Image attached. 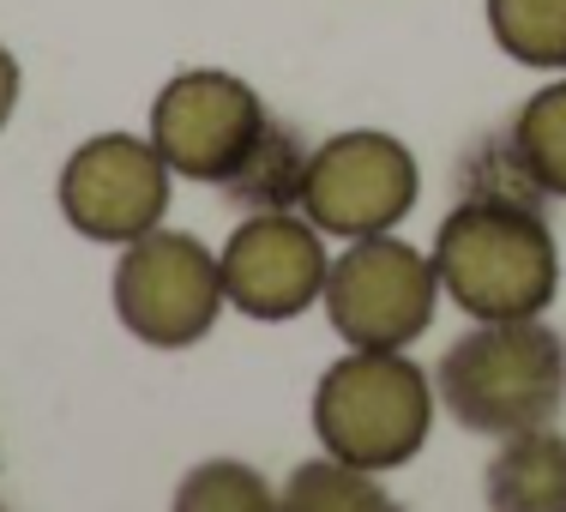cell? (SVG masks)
Segmentation results:
<instances>
[{"label": "cell", "instance_id": "12", "mask_svg": "<svg viewBox=\"0 0 566 512\" xmlns=\"http://www.w3.org/2000/svg\"><path fill=\"white\" fill-rule=\"evenodd\" d=\"M277 512H403V506L380 489L374 470H356L344 458H307L283 477Z\"/></svg>", "mask_w": 566, "mask_h": 512}, {"label": "cell", "instance_id": "11", "mask_svg": "<svg viewBox=\"0 0 566 512\" xmlns=\"http://www.w3.org/2000/svg\"><path fill=\"white\" fill-rule=\"evenodd\" d=\"M307 157L314 145L290 127V121H265V133L253 139V151L241 157V169L223 181V199L253 211H302V181H307Z\"/></svg>", "mask_w": 566, "mask_h": 512}, {"label": "cell", "instance_id": "8", "mask_svg": "<svg viewBox=\"0 0 566 512\" xmlns=\"http://www.w3.org/2000/svg\"><path fill=\"white\" fill-rule=\"evenodd\" d=\"M169 187H175V175L157 157L151 139H139V133H97V139H85L61 164L55 199H61V218L85 241L127 248V241L151 236L169 218Z\"/></svg>", "mask_w": 566, "mask_h": 512}, {"label": "cell", "instance_id": "10", "mask_svg": "<svg viewBox=\"0 0 566 512\" xmlns=\"http://www.w3.org/2000/svg\"><path fill=\"white\" fill-rule=\"evenodd\" d=\"M489 512H566V435L555 422L506 435L482 470Z\"/></svg>", "mask_w": 566, "mask_h": 512}, {"label": "cell", "instance_id": "4", "mask_svg": "<svg viewBox=\"0 0 566 512\" xmlns=\"http://www.w3.org/2000/svg\"><path fill=\"white\" fill-rule=\"evenodd\" d=\"M319 307L349 349H410L434 326L440 272L410 241L361 236L332 260Z\"/></svg>", "mask_w": 566, "mask_h": 512}, {"label": "cell", "instance_id": "14", "mask_svg": "<svg viewBox=\"0 0 566 512\" xmlns=\"http://www.w3.org/2000/svg\"><path fill=\"white\" fill-rule=\"evenodd\" d=\"M512 145H518L531 181L548 199H566V79H548L543 91L518 103V115L506 121Z\"/></svg>", "mask_w": 566, "mask_h": 512}, {"label": "cell", "instance_id": "17", "mask_svg": "<svg viewBox=\"0 0 566 512\" xmlns=\"http://www.w3.org/2000/svg\"><path fill=\"white\" fill-rule=\"evenodd\" d=\"M19 91H24V73H19V61H12V49L0 43V127L19 109Z\"/></svg>", "mask_w": 566, "mask_h": 512}, {"label": "cell", "instance_id": "1", "mask_svg": "<svg viewBox=\"0 0 566 512\" xmlns=\"http://www.w3.org/2000/svg\"><path fill=\"white\" fill-rule=\"evenodd\" d=\"M434 398L464 435H524L548 428L566 404V338L536 320H476L447 344L434 368Z\"/></svg>", "mask_w": 566, "mask_h": 512}, {"label": "cell", "instance_id": "9", "mask_svg": "<svg viewBox=\"0 0 566 512\" xmlns=\"http://www.w3.org/2000/svg\"><path fill=\"white\" fill-rule=\"evenodd\" d=\"M218 272H223V302L241 320L283 326V320H302L326 295L332 260H326V236L302 211H253L223 241Z\"/></svg>", "mask_w": 566, "mask_h": 512}, {"label": "cell", "instance_id": "18", "mask_svg": "<svg viewBox=\"0 0 566 512\" xmlns=\"http://www.w3.org/2000/svg\"><path fill=\"white\" fill-rule=\"evenodd\" d=\"M0 512H7V506H0Z\"/></svg>", "mask_w": 566, "mask_h": 512}, {"label": "cell", "instance_id": "2", "mask_svg": "<svg viewBox=\"0 0 566 512\" xmlns=\"http://www.w3.org/2000/svg\"><path fill=\"white\" fill-rule=\"evenodd\" d=\"M440 295L470 320H536L560 295V248L536 206H482L458 199L434 229Z\"/></svg>", "mask_w": 566, "mask_h": 512}, {"label": "cell", "instance_id": "3", "mask_svg": "<svg viewBox=\"0 0 566 512\" xmlns=\"http://www.w3.org/2000/svg\"><path fill=\"white\" fill-rule=\"evenodd\" d=\"M434 380L403 349H349L314 386V435L326 458H344L356 470L410 464L434 435Z\"/></svg>", "mask_w": 566, "mask_h": 512}, {"label": "cell", "instance_id": "13", "mask_svg": "<svg viewBox=\"0 0 566 512\" xmlns=\"http://www.w3.org/2000/svg\"><path fill=\"white\" fill-rule=\"evenodd\" d=\"M489 36L531 73H566V0H489Z\"/></svg>", "mask_w": 566, "mask_h": 512}, {"label": "cell", "instance_id": "15", "mask_svg": "<svg viewBox=\"0 0 566 512\" xmlns=\"http://www.w3.org/2000/svg\"><path fill=\"white\" fill-rule=\"evenodd\" d=\"M452 194L458 199H482V206H548V194L531 181V169H524L518 145H512V133H482L476 145H464V157H458L452 169Z\"/></svg>", "mask_w": 566, "mask_h": 512}, {"label": "cell", "instance_id": "7", "mask_svg": "<svg viewBox=\"0 0 566 512\" xmlns=\"http://www.w3.org/2000/svg\"><path fill=\"white\" fill-rule=\"evenodd\" d=\"M265 121H272V109L260 103V91L248 79L223 73V66H187L157 91L145 139L157 145L169 175L223 187L241 169V157L253 151V139L265 133Z\"/></svg>", "mask_w": 566, "mask_h": 512}, {"label": "cell", "instance_id": "16", "mask_svg": "<svg viewBox=\"0 0 566 512\" xmlns=\"http://www.w3.org/2000/svg\"><path fill=\"white\" fill-rule=\"evenodd\" d=\"M169 512H277V489L241 458H206L175 482Z\"/></svg>", "mask_w": 566, "mask_h": 512}, {"label": "cell", "instance_id": "6", "mask_svg": "<svg viewBox=\"0 0 566 512\" xmlns=\"http://www.w3.org/2000/svg\"><path fill=\"white\" fill-rule=\"evenodd\" d=\"M422 199V169L416 151L398 133L380 127H349L332 133L326 145H314L302 181V218L319 236H392V229L416 211Z\"/></svg>", "mask_w": 566, "mask_h": 512}, {"label": "cell", "instance_id": "5", "mask_svg": "<svg viewBox=\"0 0 566 512\" xmlns=\"http://www.w3.org/2000/svg\"><path fill=\"white\" fill-rule=\"evenodd\" d=\"M109 295H115V320L151 349L199 344L229 307L218 253L199 236H181V229H164V223L120 248Z\"/></svg>", "mask_w": 566, "mask_h": 512}]
</instances>
